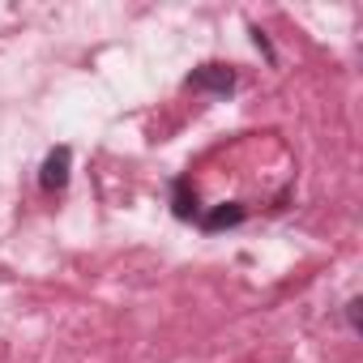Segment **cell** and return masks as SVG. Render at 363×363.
<instances>
[{
  "label": "cell",
  "instance_id": "obj_5",
  "mask_svg": "<svg viewBox=\"0 0 363 363\" xmlns=\"http://www.w3.org/2000/svg\"><path fill=\"white\" fill-rule=\"evenodd\" d=\"M346 325L359 333V299H350V303H346Z\"/></svg>",
  "mask_w": 363,
  "mask_h": 363
},
{
  "label": "cell",
  "instance_id": "obj_4",
  "mask_svg": "<svg viewBox=\"0 0 363 363\" xmlns=\"http://www.w3.org/2000/svg\"><path fill=\"white\" fill-rule=\"evenodd\" d=\"M175 218H201L197 193H189V179H179V184H175Z\"/></svg>",
  "mask_w": 363,
  "mask_h": 363
},
{
  "label": "cell",
  "instance_id": "obj_3",
  "mask_svg": "<svg viewBox=\"0 0 363 363\" xmlns=\"http://www.w3.org/2000/svg\"><path fill=\"white\" fill-rule=\"evenodd\" d=\"M244 206L240 201H231V206H223V210H214V214H201V227L206 231H223V227H235V223H244Z\"/></svg>",
  "mask_w": 363,
  "mask_h": 363
},
{
  "label": "cell",
  "instance_id": "obj_1",
  "mask_svg": "<svg viewBox=\"0 0 363 363\" xmlns=\"http://www.w3.org/2000/svg\"><path fill=\"white\" fill-rule=\"evenodd\" d=\"M189 90H210V94H231L235 90V69L231 65H201L184 77Z\"/></svg>",
  "mask_w": 363,
  "mask_h": 363
},
{
  "label": "cell",
  "instance_id": "obj_2",
  "mask_svg": "<svg viewBox=\"0 0 363 363\" xmlns=\"http://www.w3.org/2000/svg\"><path fill=\"white\" fill-rule=\"evenodd\" d=\"M69 167H73V150H69V145H56V150L43 158V171H39L43 193H65V184H69Z\"/></svg>",
  "mask_w": 363,
  "mask_h": 363
}]
</instances>
